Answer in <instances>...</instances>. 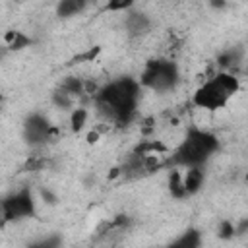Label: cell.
I'll list each match as a JSON object with an SVG mask.
<instances>
[{
  "mask_svg": "<svg viewBox=\"0 0 248 248\" xmlns=\"http://www.w3.org/2000/svg\"><path fill=\"white\" fill-rule=\"evenodd\" d=\"M130 8H134L132 0H118V2H108L107 4L108 12H124V10H130Z\"/></svg>",
  "mask_w": 248,
  "mask_h": 248,
  "instance_id": "e0dca14e",
  "label": "cell"
},
{
  "mask_svg": "<svg viewBox=\"0 0 248 248\" xmlns=\"http://www.w3.org/2000/svg\"><path fill=\"white\" fill-rule=\"evenodd\" d=\"M23 140L31 147H43L46 145L54 136L56 128L50 124V120L43 112H31L23 120Z\"/></svg>",
  "mask_w": 248,
  "mask_h": 248,
  "instance_id": "8992f818",
  "label": "cell"
},
{
  "mask_svg": "<svg viewBox=\"0 0 248 248\" xmlns=\"http://www.w3.org/2000/svg\"><path fill=\"white\" fill-rule=\"evenodd\" d=\"M2 41H4V50H10V52L23 50L33 43L29 35H25L23 31H17V29H8L2 37Z\"/></svg>",
  "mask_w": 248,
  "mask_h": 248,
  "instance_id": "8fae6325",
  "label": "cell"
},
{
  "mask_svg": "<svg viewBox=\"0 0 248 248\" xmlns=\"http://www.w3.org/2000/svg\"><path fill=\"white\" fill-rule=\"evenodd\" d=\"M4 52H6V50H0V58H2V54H4Z\"/></svg>",
  "mask_w": 248,
  "mask_h": 248,
  "instance_id": "ffe728a7",
  "label": "cell"
},
{
  "mask_svg": "<svg viewBox=\"0 0 248 248\" xmlns=\"http://www.w3.org/2000/svg\"><path fill=\"white\" fill-rule=\"evenodd\" d=\"M219 147L221 141L215 132L192 124L186 128L180 143L167 155L165 167L169 169L205 167V163L219 151Z\"/></svg>",
  "mask_w": 248,
  "mask_h": 248,
  "instance_id": "7a4b0ae2",
  "label": "cell"
},
{
  "mask_svg": "<svg viewBox=\"0 0 248 248\" xmlns=\"http://www.w3.org/2000/svg\"><path fill=\"white\" fill-rule=\"evenodd\" d=\"M244 60V48L242 46H232V48H227L223 50L219 56H217V72H231V74H236V68L242 64Z\"/></svg>",
  "mask_w": 248,
  "mask_h": 248,
  "instance_id": "9c48e42d",
  "label": "cell"
},
{
  "mask_svg": "<svg viewBox=\"0 0 248 248\" xmlns=\"http://www.w3.org/2000/svg\"><path fill=\"white\" fill-rule=\"evenodd\" d=\"M27 248H62V236L60 234H48L39 240H33Z\"/></svg>",
  "mask_w": 248,
  "mask_h": 248,
  "instance_id": "9a60e30c",
  "label": "cell"
},
{
  "mask_svg": "<svg viewBox=\"0 0 248 248\" xmlns=\"http://www.w3.org/2000/svg\"><path fill=\"white\" fill-rule=\"evenodd\" d=\"M6 227V217H4V205H2V198H0V229Z\"/></svg>",
  "mask_w": 248,
  "mask_h": 248,
  "instance_id": "ac0fdd59",
  "label": "cell"
},
{
  "mask_svg": "<svg viewBox=\"0 0 248 248\" xmlns=\"http://www.w3.org/2000/svg\"><path fill=\"white\" fill-rule=\"evenodd\" d=\"M52 103H54L58 108L68 110V108H74L76 99H74V97H70V95H68L66 91H62L60 87H56V89L52 91Z\"/></svg>",
  "mask_w": 248,
  "mask_h": 248,
  "instance_id": "5bb4252c",
  "label": "cell"
},
{
  "mask_svg": "<svg viewBox=\"0 0 248 248\" xmlns=\"http://www.w3.org/2000/svg\"><path fill=\"white\" fill-rule=\"evenodd\" d=\"M85 8H87L85 0H60L56 4V16L62 17V19L74 17V16H79Z\"/></svg>",
  "mask_w": 248,
  "mask_h": 248,
  "instance_id": "7c38bea8",
  "label": "cell"
},
{
  "mask_svg": "<svg viewBox=\"0 0 248 248\" xmlns=\"http://www.w3.org/2000/svg\"><path fill=\"white\" fill-rule=\"evenodd\" d=\"M217 236L221 240H231L232 236H236V225L232 221H229V219H223L219 223V227H217Z\"/></svg>",
  "mask_w": 248,
  "mask_h": 248,
  "instance_id": "2e32d148",
  "label": "cell"
},
{
  "mask_svg": "<svg viewBox=\"0 0 248 248\" xmlns=\"http://www.w3.org/2000/svg\"><path fill=\"white\" fill-rule=\"evenodd\" d=\"M167 248H202V232L196 227H188L176 238H172Z\"/></svg>",
  "mask_w": 248,
  "mask_h": 248,
  "instance_id": "30bf717a",
  "label": "cell"
},
{
  "mask_svg": "<svg viewBox=\"0 0 248 248\" xmlns=\"http://www.w3.org/2000/svg\"><path fill=\"white\" fill-rule=\"evenodd\" d=\"M178 170H180V188H182L184 200L196 196L205 182V167H190V169H178Z\"/></svg>",
  "mask_w": 248,
  "mask_h": 248,
  "instance_id": "52a82bcc",
  "label": "cell"
},
{
  "mask_svg": "<svg viewBox=\"0 0 248 248\" xmlns=\"http://www.w3.org/2000/svg\"><path fill=\"white\" fill-rule=\"evenodd\" d=\"M138 83L141 89H149L153 93H170L180 83V68L167 56L149 58L140 72Z\"/></svg>",
  "mask_w": 248,
  "mask_h": 248,
  "instance_id": "277c9868",
  "label": "cell"
},
{
  "mask_svg": "<svg viewBox=\"0 0 248 248\" xmlns=\"http://www.w3.org/2000/svg\"><path fill=\"white\" fill-rule=\"evenodd\" d=\"M141 99V87L136 78L120 76L116 79L107 81L93 93V103L99 114L114 124V126H128L138 112Z\"/></svg>",
  "mask_w": 248,
  "mask_h": 248,
  "instance_id": "6da1fadb",
  "label": "cell"
},
{
  "mask_svg": "<svg viewBox=\"0 0 248 248\" xmlns=\"http://www.w3.org/2000/svg\"><path fill=\"white\" fill-rule=\"evenodd\" d=\"M2 205H4L6 225L17 223V221H23V219H31L37 213V202H35V196H33L31 188H19V190L4 196Z\"/></svg>",
  "mask_w": 248,
  "mask_h": 248,
  "instance_id": "5b68a950",
  "label": "cell"
},
{
  "mask_svg": "<svg viewBox=\"0 0 248 248\" xmlns=\"http://www.w3.org/2000/svg\"><path fill=\"white\" fill-rule=\"evenodd\" d=\"M240 91V78L231 72H215L192 95V105L200 110H221Z\"/></svg>",
  "mask_w": 248,
  "mask_h": 248,
  "instance_id": "3957f363",
  "label": "cell"
},
{
  "mask_svg": "<svg viewBox=\"0 0 248 248\" xmlns=\"http://www.w3.org/2000/svg\"><path fill=\"white\" fill-rule=\"evenodd\" d=\"M97 138H99V134H97V132H89V134H87V141H89V143H95V141H97Z\"/></svg>",
  "mask_w": 248,
  "mask_h": 248,
  "instance_id": "d6986e66",
  "label": "cell"
},
{
  "mask_svg": "<svg viewBox=\"0 0 248 248\" xmlns=\"http://www.w3.org/2000/svg\"><path fill=\"white\" fill-rule=\"evenodd\" d=\"M87 118H89L87 108H83V107L72 108V112H70V130H72L74 134L81 132V130L85 128V124H87Z\"/></svg>",
  "mask_w": 248,
  "mask_h": 248,
  "instance_id": "4fadbf2b",
  "label": "cell"
},
{
  "mask_svg": "<svg viewBox=\"0 0 248 248\" xmlns=\"http://www.w3.org/2000/svg\"><path fill=\"white\" fill-rule=\"evenodd\" d=\"M0 103H2V93H0Z\"/></svg>",
  "mask_w": 248,
  "mask_h": 248,
  "instance_id": "44dd1931",
  "label": "cell"
},
{
  "mask_svg": "<svg viewBox=\"0 0 248 248\" xmlns=\"http://www.w3.org/2000/svg\"><path fill=\"white\" fill-rule=\"evenodd\" d=\"M151 25H153L151 17L145 12L136 10V8H130L124 17V29H126L128 37H132V39H138V37H143L145 33H149Z\"/></svg>",
  "mask_w": 248,
  "mask_h": 248,
  "instance_id": "ba28073f",
  "label": "cell"
}]
</instances>
